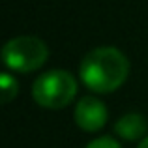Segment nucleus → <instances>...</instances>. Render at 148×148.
Masks as SVG:
<instances>
[{"mask_svg": "<svg viewBox=\"0 0 148 148\" xmlns=\"http://www.w3.org/2000/svg\"><path fill=\"white\" fill-rule=\"evenodd\" d=\"M130 73V60L114 47H98L81 62L79 75L90 90L109 94L122 86Z\"/></svg>", "mask_w": 148, "mask_h": 148, "instance_id": "1", "label": "nucleus"}, {"mask_svg": "<svg viewBox=\"0 0 148 148\" xmlns=\"http://www.w3.org/2000/svg\"><path fill=\"white\" fill-rule=\"evenodd\" d=\"M77 94V81L66 69H53L36 79L32 96L45 109H62L71 103Z\"/></svg>", "mask_w": 148, "mask_h": 148, "instance_id": "2", "label": "nucleus"}, {"mask_svg": "<svg viewBox=\"0 0 148 148\" xmlns=\"http://www.w3.org/2000/svg\"><path fill=\"white\" fill-rule=\"evenodd\" d=\"M49 49L40 38L19 36L10 40L2 49V60L10 69L28 73L41 68L47 62Z\"/></svg>", "mask_w": 148, "mask_h": 148, "instance_id": "3", "label": "nucleus"}, {"mask_svg": "<svg viewBox=\"0 0 148 148\" xmlns=\"http://www.w3.org/2000/svg\"><path fill=\"white\" fill-rule=\"evenodd\" d=\"M75 124L84 131H98L105 126L107 122V109L98 98H86L79 99V103L75 105V112H73Z\"/></svg>", "mask_w": 148, "mask_h": 148, "instance_id": "4", "label": "nucleus"}, {"mask_svg": "<svg viewBox=\"0 0 148 148\" xmlns=\"http://www.w3.org/2000/svg\"><path fill=\"white\" fill-rule=\"evenodd\" d=\"M148 124L146 118L139 112H130V114H124L118 122L114 124V131L118 137L126 139V141H139L146 135Z\"/></svg>", "mask_w": 148, "mask_h": 148, "instance_id": "5", "label": "nucleus"}, {"mask_svg": "<svg viewBox=\"0 0 148 148\" xmlns=\"http://www.w3.org/2000/svg\"><path fill=\"white\" fill-rule=\"evenodd\" d=\"M17 81L15 77H11L10 73H2L0 77V98H2V103H10L11 99L17 96Z\"/></svg>", "mask_w": 148, "mask_h": 148, "instance_id": "6", "label": "nucleus"}, {"mask_svg": "<svg viewBox=\"0 0 148 148\" xmlns=\"http://www.w3.org/2000/svg\"><path fill=\"white\" fill-rule=\"evenodd\" d=\"M86 148H122V146L111 137H99V139H96V141L88 143Z\"/></svg>", "mask_w": 148, "mask_h": 148, "instance_id": "7", "label": "nucleus"}, {"mask_svg": "<svg viewBox=\"0 0 148 148\" xmlns=\"http://www.w3.org/2000/svg\"><path fill=\"white\" fill-rule=\"evenodd\" d=\"M139 148H148V135H146V137L141 141V145H139Z\"/></svg>", "mask_w": 148, "mask_h": 148, "instance_id": "8", "label": "nucleus"}]
</instances>
